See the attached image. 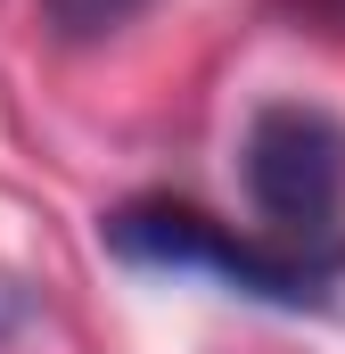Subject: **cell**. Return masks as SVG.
<instances>
[{
  "mask_svg": "<svg viewBox=\"0 0 345 354\" xmlns=\"http://www.w3.org/2000/svg\"><path fill=\"white\" fill-rule=\"evenodd\" d=\"M99 248L140 272H206L230 297L271 305V313H329L345 280V248H279V239L214 223L189 198H132L99 214Z\"/></svg>",
  "mask_w": 345,
  "mask_h": 354,
  "instance_id": "1",
  "label": "cell"
},
{
  "mask_svg": "<svg viewBox=\"0 0 345 354\" xmlns=\"http://www.w3.org/2000/svg\"><path fill=\"white\" fill-rule=\"evenodd\" d=\"M239 181L279 248H345V115L263 99L239 132Z\"/></svg>",
  "mask_w": 345,
  "mask_h": 354,
  "instance_id": "2",
  "label": "cell"
},
{
  "mask_svg": "<svg viewBox=\"0 0 345 354\" xmlns=\"http://www.w3.org/2000/svg\"><path fill=\"white\" fill-rule=\"evenodd\" d=\"M41 8V33L58 41V50H99V41H115L124 25H140L157 0H33Z\"/></svg>",
  "mask_w": 345,
  "mask_h": 354,
  "instance_id": "3",
  "label": "cell"
},
{
  "mask_svg": "<svg viewBox=\"0 0 345 354\" xmlns=\"http://www.w3.org/2000/svg\"><path fill=\"white\" fill-rule=\"evenodd\" d=\"M279 17H296V33H345V0H279Z\"/></svg>",
  "mask_w": 345,
  "mask_h": 354,
  "instance_id": "4",
  "label": "cell"
},
{
  "mask_svg": "<svg viewBox=\"0 0 345 354\" xmlns=\"http://www.w3.org/2000/svg\"><path fill=\"white\" fill-rule=\"evenodd\" d=\"M25 322H33V288L25 280H0V338H17Z\"/></svg>",
  "mask_w": 345,
  "mask_h": 354,
  "instance_id": "5",
  "label": "cell"
}]
</instances>
